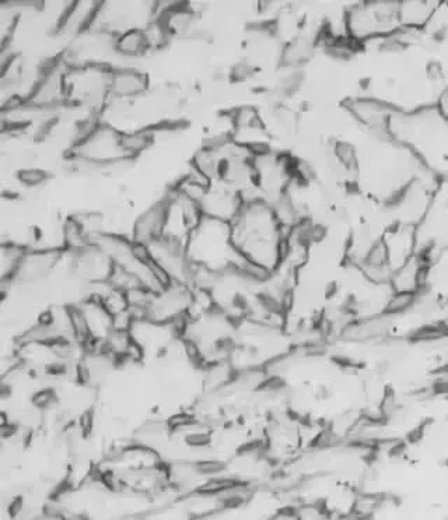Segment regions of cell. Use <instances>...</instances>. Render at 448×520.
<instances>
[{"mask_svg": "<svg viewBox=\"0 0 448 520\" xmlns=\"http://www.w3.org/2000/svg\"><path fill=\"white\" fill-rule=\"evenodd\" d=\"M230 226L234 247L250 265L269 274L278 269L287 234L272 206L265 202L244 205Z\"/></svg>", "mask_w": 448, "mask_h": 520, "instance_id": "1", "label": "cell"}, {"mask_svg": "<svg viewBox=\"0 0 448 520\" xmlns=\"http://www.w3.org/2000/svg\"><path fill=\"white\" fill-rule=\"evenodd\" d=\"M189 262L198 269L220 274L238 270L252 279H261L265 272L250 265L234 247L231 226L224 221L203 217L187 244Z\"/></svg>", "mask_w": 448, "mask_h": 520, "instance_id": "2", "label": "cell"}, {"mask_svg": "<svg viewBox=\"0 0 448 520\" xmlns=\"http://www.w3.org/2000/svg\"><path fill=\"white\" fill-rule=\"evenodd\" d=\"M112 72L114 69L108 65L80 66L66 70V103L100 117L111 101Z\"/></svg>", "mask_w": 448, "mask_h": 520, "instance_id": "3", "label": "cell"}, {"mask_svg": "<svg viewBox=\"0 0 448 520\" xmlns=\"http://www.w3.org/2000/svg\"><path fill=\"white\" fill-rule=\"evenodd\" d=\"M70 156L96 168L115 167L135 160L126 150L124 133L101 122L70 149Z\"/></svg>", "mask_w": 448, "mask_h": 520, "instance_id": "4", "label": "cell"}, {"mask_svg": "<svg viewBox=\"0 0 448 520\" xmlns=\"http://www.w3.org/2000/svg\"><path fill=\"white\" fill-rule=\"evenodd\" d=\"M156 19L157 3L103 2L90 28L118 38L129 31L143 30Z\"/></svg>", "mask_w": 448, "mask_h": 520, "instance_id": "5", "label": "cell"}, {"mask_svg": "<svg viewBox=\"0 0 448 520\" xmlns=\"http://www.w3.org/2000/svg\"><path fill=\"white\" fill-rule=\"evenodd\" d=\"M164 200L163 237L187 248L191 235L203 220L201 206L171 189Z\"/></svg>", "mask_w": 448, "mask_h": 520, "instance_id": "6", "label": "cell"}, {"mask_svg": "<svg viewBox=\"0 0 448 520\" xmlns=\"http://www.w3.org/2000/svg\"><path fill=\"white\" fill-rule=\"evenodd\" d=\"M199 206H201L203 217L231 224L244 205L238 192L229 185L223 184V182H213Z\"/></svg>", "mask_w": 448, "mask_h": 520, "instance_id": "7", "label": "cell"}, {"mask_svg": "<svg viewBox=\"0 0 448 520\" xmlns=\"http://www.w3.org/2000/svg\"><path fill=\"white\" fill-rule=\"evenodd\" d=\"M149 91V77L142 70L124 66L112 72L111 100H135Z\"/></svg>", "mask_w": 448, "mask_h": 520, "instance_id": "8", "label": "cell"}, {"mask_svg": "<svg viewBox=\"0 0 448 520\" xmlns=\"http://www.w3.org/2000/svg\"><path fill=\"white\" fill-rule=\"evenodd\" d=\"M164 228V200H160L157 205L149 207L146 212L140 214L138 219L133 221L131 240L139 245L152 244L163 237Z\"/></svg>", "mask_w": 448, "mask_h": 520, "instance_id": "9", "label": "cell"}, {"mask_svg": "<svg viewBox=\"0 0 448 520\" xmlns=\"http://www.w3.org/2000/svg\"><path fill=\"white\" fill-rule=\"evenodd\" d=\"M327 509L317 504H296L280 511L272 520H335Z\"/></svg>", "mask_w": 448, "mask_h": 520, "instance_id": "10", "label": "cell"}, {"mask_svg": "<svg viewBox=\"0 0 448 520\" xmlns=\"http://www.w3.org/2000/svg\"><path fill=\"white\" fill-rule=\"evenodd\" d=\"M146 52H149V45L143 30L129 31L117 38V54L122 58H140L146 55Z\"/></svg>", "mask_w": 448, "mask_h": 520, "instance_id": "11", "label": "cell"}, {"mask_svg": "<svg viewBox=\"0 0 448 520\" xmlns=\"http://www.w3.org/2000/svg\"><path fill=\"white\" fill-rule=\"evenodd\" d=\"M21 184L26 186H38L47 181V174L37 168H27L19 174Z\"/></svg>", "mask_w": 448, "mask_h": 520, "instance_id": "12", "label": "cell"}]
</instances>
